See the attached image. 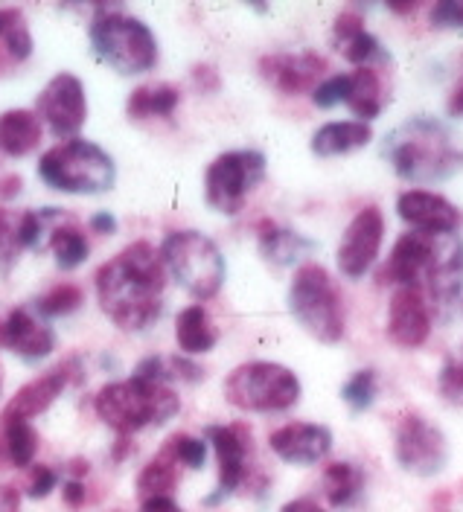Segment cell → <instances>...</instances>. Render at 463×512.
<instances>
[{
    "label": "cell",
    "instance_id": "obj_1",
    "mask_svg": "<svg viewBox=\"0 0 463 512\" xmlns=\"http://www.w3.org/2000/svg\"><path fill=\"white\" fill-rule=\"evenodd\" d=\"M166 268L149 242H134L97 271V300L123 332H140L164 315Z\"/></svg>",
    "mask_w": 463,
    "mask_h": 512
},
{
    "label": "cell",
    "instance_id": "obj_2",
    "mask_svg": "<svg viewBox=\"0 0 463 512\" xmlns=\"http://www.w3.org/2000/svg\"><path fill=\"white\" fill-rule=\"evenodd\" d=\"M388 158L408 184H440L463 172V149L452 131L431 117H414L388 137Z\"/></svg>",
    "mask_w": 463,
    "mask_h": 512
},
{
    "label": "cell",
    "instance_id": "obj_3",
    "mask_svg": "<svg viewBox=\"0 0 463 512\" xmlns=\"http://www.w3.org/2000/svg\"><path fill=\"white\" fill-rule=\"evenodd\" d=\"M97 416L108 428H114L120 437H132L134 431H143L146 425H164L181 411V399L166 384L140 382H111L97 393Z\"/></svg>",
    "mask_w": 463,
    "mask_h": 512
},
{
    "label": "cell",
    "instance_id": "obj_4",
    "mask_svg": "<svg viewBox=\"0 0 463 512\" xmlns=\"http://www.w3.org/2000/svg\"><path fill=\"white\" fill-rule=\"evenodd\" d=\"M38 178L47 187L70 195H102L114 187L117 169L111 155L97 143L73 137L41 155Z\"/></svg>",
    "mask_w": 463,
    "mask_h": 512
},
{
    "label": "cell",
    "instance_id": "obj_5",
    "mask_svg": "<svg viewBox=\"0 0 463 512\" xmlns=\"http://www.w3.org/2000/svg\"><path fill=\"white\" fill-rule=\"evenodd\" d=\"M91 47L111 70L134 76L146 73L158 62V41L152 30L120 9L100 6L91 21Z\"/></svg>",
    "mask_w": 463,
    "mask_h": 512
},
{
    "label": "cell",
    "instance_id": "obj_6",
    "mask_svg": "<svg viewBox=\"0 0 463 512\" xmlns=\"http://www.w3.org/2000/svg\"><path fill=\"white\" fill-rule=\"evenodd\" d=\"M289 312L292 318L321 344H338L344 338V303L330 271L318 262L300 265L289 286Z\"/></svg>",
    "mask_w": 463,
    "mask_h": 512
},
{
    "label": "cell",
    "instance_id": "obj_7",
    "mask_svg": "<svg viewBox=\"0 0 463 512\" xmlns=\"http://www.w3.org/2000/svg\"><path fill=\"white\" fill-rule=\"evenodd\" d=\"M164 268L196 300H210L225 283V256L199 230H175L161 245Z\"/></svg>",
    "mask_w": 463,
    "mask_h": 512
},
{
    "label": "cell",
    "instance_id": "obj_8",
    "mask_svg": "<svg viewBox=\"0 0 463 512\" xmlns=\"http://www.w3.org/2000/svg\"><path fill=\"white\" fill-rule=\"evenodd\" d=\"M225 399L245 414H280L298 405V376L274 361L239 364L225 379Z\"/></svg>",
    "mask_w": 463,
    "mask_h": 512
},
{
    "label": "cell",
    "instance_id": "obj_9",
    "mask_svg": "<svg viewBox=\"0 0 463 512\" xmlns=\"http://www.w3.org/2000/svg\"><path fill=\"white\" fill-rule=\"evenodd\" d=\"M265 178V155L242 149V152H225L213 160L204 172V198L216 213L236 216L254 190Z\"/></svg>",
    "mask_w": 463,
    "mask_h": 512
},
{
    "label": "cell",
    "instance_id": "obj_10",
    "mask_svg": "<svg viewBox=\"0 0 463 512\" xmlns=\"http://www.w3.org/2000/svg\"><path fill=\"white\" fill-rule=\"evenodd\" d=\"M394 457H397L399 469H405L408 475L434 478L443 472V466L449 460L446 434L423 414L408 411V414L399 416L397 422Z\"/></svg>",
    "mask_w": 463,
    "mask_h": 512
},
{
    "label": "cell",
    "instance_id": "obj_11",
    "mask_svg": "<svg viewBox=\"0 0 463 512\" xmlns=\"http://www.w3.org/2000/svg\"><path fill=\"white\" fill-rule=\"evenodd\" d=\"M38 120H44L47 128L65 143L73 140L85 120H88V99H85V85L73 73H59L47 82V88L38 94Z\"/></svg>",
    "mask_w": 463,
    "mask_h": 512
},
{
    "label": "cell",
    "instance_id": "obj_12",
    "mask_svg": "<svg viewBox=\"0 0 463 512\" xmlns=\"http://www.w3.org/2000/svg\"><path fill=\"white\" fill-rule=\"evenodd\" d=\"M385 239V219L379 207H364L347 224L341 245H338V271L347 280H362L373 268L379 248Z\"/></svg>",
    "mask_w": 463,
    "mask_h": 512
},
{
    "label": "cell",
    "instance_id": "obj_13",
    "mask_svg": "<svg viewBox=\"0 0 463 512\" xmlns=\"http://www.w3.org/2000/svg\"><path fill=\"white\" fill-rule=\"evenodd\" d=\"M204 434L219 457V492L207 498V504H219L222 498L233 495L245 480L248 454H251V431L245 425H210Z\"/></svg>",
    "mask_w": 463,
    "mask_h": 512
},
{
    "label": "cell",
    "instance_id": "obj_14",
    "mask_svg": "<svg viewBox=\"0 0 463 512\" xmlns=\"http://www.w3.org/2000/svg\"><path fill=\"white\" fill-rule=\"evenodd\" d=\"M327 73V59L318 53H271L260 59V76L286 96L306 94L321 85Z\"/></svg>",
    "mask_w": 463,
    "mask_h": 512
},
{
    "label": "cell",
    "instance_id": "obj_15",
    "mask_svg": "<svg viewBox=\"0 0 463 512\" xmlns=\"http://www.w3.org/2000/svg\"><path fill=\"white\" fill-rule=\"evenodd\" d=\"M397 213L417 233H458L463 227V213L446 198L429 190H408L397 198Z\"/></svg>",
    "mask_w": 463,
    "mask_h": 512
},
{
    "label": "cell",
    "instance_id": "obj_16",
    "mask_svg": "<svg viewBox=\"0 0 463 512\" xmlns=\"http://www.w3.org/2000/svg\"><path fill=\"white\" fill-rule=\"evenodd\" d=\"M431 315L420 288H397L388 306V338L405 347L417 350L429 341Z\"/></svg>",
    "mask_w": 463,
    "mask_h": 512
},
{
    "label": "cell",
    "instance_id": "obj_17",
    "mask_svg": "<svg viewBox=\"0 0 463 512\" xmlns=\"http://www.w3.org/2000/svg\"><path fill=\"white\" fill-rule=\"evenodd\" d=\"M268 446L292 466H312L330 454L332 431L315 422H289L268 437Z\"/></svg>",
    "mask_w": 463,
    "mask_h": 512
},
{
    "label": "cell",
    "instance_id": "obj_18",
    "mask_svg": "<svg viewBox=\"0 0 463 512\" xmlns=\"http://www.w3.org/2000/svg\"><path fill=\"white\" fill-rule=\"evenodd\" d=\"M431 297L437 306H452L463 291V239L458 233L434 236V256L426 274Z\"/></svg>",
    "mask_w": 463,
    "mask_h": 512
},
{
    "label": "cell",
    "instance_id": "obj_19",
    "mask_svg": "<svg viewBox=\"0 0 463 512\" xmlns=\"http://www.w3.org/2000/svg\"><path fill=\"white\" fill-rule=\"evenodd\" d=\"M73 367H76V361H65V364L47 370L44 376L33 379L30 384H24V387L9 399V405L3 408L0 422H15V419L30 422L33 416L44 414V411L62 396V390H65L67 384H70Z\"/></svg>",
    "mask_w": 463,
    "mask_h": 512
},
{
    "label": "cell",
    "instance_id": "obj_20",
    "mask_svg": "<svg viewBox=\"0 0 463 512\" xmlns=\"http://www.w3.org/2000/svg\"><path fill=\"white\" fill-rule=\"evenodd\" d=\"M434 256V236L431 233H405L399 236L394 251L382 268V283H397V288H420L426 280Z\"/></svg>",
    "mask_w": 463,
    "mask_h": 512
},
{
    "label": "cell",
    "instance_id": "obj_21",
    "mask_svg": "<svg viewBox=\"0 0 463 512\" xmlns=\"http://www.w3.org/2000/svg\"><path fill=\"white\" fill-rule=\"evenodd\" d=\"M0 347L21 355L24 361H38L56 347V335L44 320L33 318L27 309H12L0 318Z\"/></svg>",
    "mask_w": 463,
    "mask_h": 512
},
{
    "label": "cell",
    "instance_id": "obj_22",
    "mask_svg": "<svg viewBox=\"0 0 463 512\" xmlns=\"http://www.w3.org/2000/svg\"><path fill=\"white\" fill-rule=\"evenodd\" d=\"M41 120L35 111L15 108L0 114V152L6 158H27L41 143Z\"/></svg>",
    "mask_w": 463,
    "mask_h": 512
},
{
    "label": "cell",
    "instance_id": "obj_23",
    "mask_svg": "<svg viewBox=\"0 0 463 512\" xmlns=\"http://www.w3.org/2000/svg\"><path fill=\"white\" fill-rule=\"evenodd\" d=\"M373 140V131L362 120H344L327 123L312 134V155L318 158H341L350 152H359Z\"/></svg>",
    "mask_w": 463,
    "mask_h": 512
},
{
    "label": "cell",
    "instance_id": "obj_24",
    "mask_svg": "<svg viewBox=\"0 0 463 512\" xmlns=\"http://www.w3.org/2000/svg\"><path fill=\"white\" fill-rule=\"evenodd\" d=\"M33 56V35L21 9H0V73Z\"/></svg>",
    "mask_w": 463,
    "mask_h": 512
},
{
    "label": "cell",
    "instance_id": "obj_25",
    "mask_svg": "<svg viewBox=\"0 0 463 512\" xmlns=\"http://www.w3.org/2000/svg\"><path fill=\"white\" fill-rule=\"evenodd\" d=\"M347 79H350L347 82V96H344L347 108L356 117H362V123L379 117L382 108H385V85H382V76L373 67H359V70L347 73Z\"/></svg>",
    "mask_w": 463,
    "mask_h": 512
},
{
    "label": "cell",
    "instance_id": "obj_26",
    "mask_svg": "<svg viewBox=\"0 0 463 512\" xmlns=\"http://www.w3.org/2000/svg\"><path fill=\"white\" fill-rule=\"evenodd\" d=\"M175 341H178V350L187 352V355H201V352H210L219 341V332L213 326L210 312L196 303V306H187L178 320H175Z\"/></svg>",
    "mask_w": 463,
    "mask_h": 512
},
{
    "label": "cell",
    "instance_id": "obj_27",
    "mask_svg": "<svg viewBox=\"0 0 463 512\" xmlns=\"http://www.w3.org/2000/svg\"><path fill=\"white\" fill-rule=\"evenodd\" d=\"M257 233H260V254H263L271 265H280V268L298 262L300 254H306V251L315 248V245H312L309 239H303L300 233L289 230V227H280V224L271 222V219H263L260 227H257Z\"/></svg>",
    "mask_w": 463,
    "mask_h": 512
},
{
    "label": "cell",
    "instance_id": "obj_28",
    "mask_svg": "<svg viewBox=\"0 0 463 512\" xmlns=\"http://www.w3.org/2000/svg\"><path fill=\"white\" fill-rule=\"evenodd\" d=\"M134 379L152 384H166L172 379H181V382H201L204 379V370L199 364L181 358V355H172V358H161V355H152V358H143L134 370Z\"/></svg>",
    "mask_w": 463,
    "mask_h": 512
},
{
    "label": "cell",
    "instance_id": "obj_29",
    "mask_svg": "<svg viewBox=\"0 0 463 512\" xmlns=\"http://www.w3.org/2000/svg\"><path fill=\"white\" fill-rule=\"evenodd\" d=\"M181 102L178 88L172 85H140L129 94L126 111L132 120H143V117H169Z\"/></svg>",
    "mask_w": 463,
    "mask_h": 512
},
{
    "label": "cell",
    "instance_id": "obj_30",
    "mask_svg": "<svg viewBox=\"0 0 463 512\" xmlns=\"http://www.w3.org/2000/svg\"><path fill=\"white\" fill-rule=\"evenodd\" d=\"M362 486V469L353 466V463H330V466L324 469V495H327L330 507H335V510L350 507V504L359 498Z\"/></svg>",
    "mask_w": 463,
    "mask_h": 512
},
{
    "label": "cell",
    "instance_id": "obj_31",
    "mask_svg": "<svg viewBox=\"0 0 463 512\" xmlns=\"http://www.w3.org/2000/svg\"><path fill=\"white\" fill-rule=\"evenodd\" d=\"M47 248H50L53 256H56V265H59V268H65V271L79 268V265L88 259V251H91V248H88V239H85V233L79 230L76 219L59 224V227L50 233Z\"/></svg>",
    "mask_w": 463,
    "mask_h": 512
},
{
    "label": "cell",
    "instance_id": "obj_32",
    "mask_svg": "<svg viewBox=\"0 0 463 512\" xmlns=\"http://www.w3.org/2000/svg\"><path fill=\"white\" fill-rule=\"evenodd\" d=\"M21 219L24 210H9L0 207V280H9V274L15 271L24 248V233H21Z\"/></svg>",
    "mask_w": 463,
    "mask_h": 512
},
{
    "label": "cell",
    "instance_id": "obj_33",
    "mask_svg": "<svg viewBox=\"0 0 463 512\" xmlns=\"http://www.w3.org/2000/svg\"><path fill=\"white\" fill-rule=\"evenodd\" d=\"M0 425H3L0 437H3V443H6L9 463H15L18 469L30 466L35 460V451H38V434H35L33 425H30V422H21V419H15V422H0Z\"/></svg>",
    "mask_w": 463,
    "mask_h": 512
},
{
    "label": "cell",
    "instance_id": "obj_34",
    "mask_svg": "<svg viewBox=\"0 0 463 512\" xmlns=\"http://www.w3.org/2000/svg\"><path fill=\"white\" fill-rule=\"evenodd\" d=\"M175 483H178V466L158 454L137 475V492H140L143 501H149V498H169V492L175 489Z\"/></svg>",
    "mask_w": 463,
    "mask_h": 512
},
{
    "label": "cell",
    "instance_id": "obj_35",
    "mask_svg": "<svg viewBox=\"0 0 463 512\" xmlns=\"http://www.w3.org/2000/svg\"><path fill=\"white\" fill-rule=\"evenodd\" d=\"M79 306H82V288L73 286V283L53 286L35 300V309L44 318H65L70 312H76Z\"/></svg>",
    "mask_w": 463,
    "mask_h": 512
},
{
    "label": "cell",
    "instance_id": "obj_36",
    "mask_svg": "<svg viewBox=\"0 0 463 512\" xmlns=\"http://www.w3.org/2000/svg\"><path fill=\"white\" fill-rule=\"evenodd\" d=\"M161 457L172 460L175 466L201 469L204 460H207V446H204V440H196L190 434H172L161 448Z\"/></svg>",
    "mask_w": 463,
    "mask_h": 512
},
{
    "label": "cell",
    "instance_id": "obj_37",
    "mask_svg": "<svg viewBox=\"0 0 463 512\" xmlns=\"http://www.w3.org/2000/svg\"><path fill=\"white\" fill-rule=\"evenodd\" d=\"M376 373L373 370H359V373H353L347 384L341 387V399L350 405V411H356V414H362L367 411L370 405H373V399H376Z\"/></svg>",
    "mask_w": 463,
    "mask_h": 512
},
{
    "label": "cell",
    "instance_id": "obj_38",
    "mask_svg": "<svg viewBox=\"0 0 463 512\" xmlns=\"http://www.w3.org/2000/svg\"><path fill=\"white\" fill-rule=\"evenodd\" d=\"M338 53H341L347 62L359 64V67H367V62H370L373 56H379V53H382V47H379V38H376V35H370L367 30H362V32H356L353 38L341 41V44H338Z\"/></svg>",
    "mask_w": 463,
    "mask_h": 512
},
{
    "label": "cell",
    "instance_id": "obj_39",
    "mask_svg": "<svg viewBox=\"0 0 463 512\" xmlns=\"http://www.w3.org/2000/svg\"><path fill=\"white\" fill-rule=\"evenodd\" d=\"M437 387H440V396H443L446 402H455V405H461L463 402V364H458V361H452V358H449V361L440 367Z\"/></svg>",
    "mask_w": 463,
    "mask_h": 512
},
{
    "label": "cell",
    "instance_id": "obj_40",
    "mask_svg": "<svg viewBox=\"0 0 463 512\" xmlns=\"http://www.w3.org/2000/svg\"><path fill=\"white\" fill-rule=\"evenodd\" d=\"M347 73H341V76H330V79H324L315 91H312V102L318 105V108H335L338 102H344V96H347Z\"/></svg>",
    "mask_w": 463,
    "mask_h": 512
},
{
    "label": "cell",
    "instance_id": "obj_41",
    "mask_svg": "<svg viewBox=\"0 0 463 512\" xmlns=\"http://www.w3.org/2000/svg\"><path fill=\"white\" fill-rule=\"evenodd\" d=\"M429 21L434 27H463V0H440Z\"/></svg>",
    "mask_w": 463,
    "mask_h": 512
},
{
    "label": "cell",
    "instance_id": "obj_42",
    "mask_svg": "<svg viewBox=\"0 0 463 512\" xmlns=\"http://www.w3.org/2000/svg\"><path fill=\"white\" fill-rule=\"evenodd\" d=\"M364 30V21L359 12H353V9H347V12H341L338 18H335V27H332V44L338 47L341 41H347V38H353L356 32Z\"/></svg>",
    "mask_w": 463,
    "mask_h": 512
},
{
    "label": "cell",
    "instance_id": "obj_43",
    "mask_svg": "<svg viewBox=\"0 0 463 512\" xmlns=\"http://www.w3.org/2000/svg\"><path fill=\"white\" fill-rule=\"evenodd\" d=\"M59 483V475L50 469V466H35L33 475H30V498H47Z\"/></svg>",
    "mask_w": 463,
    "mask_h": 512
},
{
    "label": "cell",
    "instance_id": "obj_44",
    "mask_svg": "<svg viewBox=\"0 0 463 512\" xmlns=\"http://www.w3.org/2000/svg\"><path fill=\"white\" fill-rule=\"evenodd\" d=\"M193 79H196V85H199L204 94L219 91V73H216L210 64H196V67H193Z\"/></svg>",
    "mask_w": 463,
    "mask_h": 512
},
{
    "label": "cell",
    "instance_id": "obj_45",
    "mask_svg": "<svg viewBox=\"0 0 463 512\" xmlns=\"http://www.w3.org/2000/svg\"><path fill=\"white\" fill-rule=\"evenodd\" d=\"M65 504L67 507H73V510H79L82 504H85V498H88V492H85V486H82V480H65Z\"/></svg>",
    "mask_w": 463,
    "mask_h": 512
},
{
    "label": "cell",
    "instance_id": "obj_46",
    "mask_svg": "<svg viewBox=\"0 0 463 512\" xmlns=\"http://www.w3.org/2000/svg\"><path fill=\"white\" fill-rule=\"evenodd\" d=\"M0 512H21V495L9 483L0 486Z\"/></svg>",
    "mask_w": 463,
    "mask_h": 512
},
{
    "label": "cell",
    "instance_id": "obj_47",
    "mask_svg": "<svg viewBox=\"0 0 463 512\" xmlns=\"http://www.w3.org/2000/svg\"><path fill=\"white\" fill-rule=\"evenodd\" d=\"M140 512H181V507L172 498H149V501H143Z\"/></svg>",
    "mask_w": 463,
    "mask_h": 512
},
{
    "label": "cell",
    "instance_id": "obj_48",
    "mask_svg": "<svg viewBox=\"0 0 463 512\" xmlns=\"http://www.w3.org/2000/svg\"><path fill=\"white\" fill-rule=\"evenodd\" d=\"M280 512H327L321 504H315L312 498H295V501H289V504H283Z\"/></svg>",
    "mask_w": 463,
    "mask_h": 512
},
{
    "label": "cell",
    "instance_id": "obj_49",
    "mask_svg": "<svg viewBox=\"0 0 463 512\" xmlns=\"http://www.w3.org/2000/svg\"><path fill=\"white\" fill-rule=\"evenodd\" d=\"M91 230L94 233H114L117 230V222H114V216L111 213H97V216H91Z\"/></svg>",
    "mask_w": 463,
    "mask_h": 512
},
{
    "label": "cell",
    "instance_id": "obj_50",
    "mask_svg": "<svg viewBox=\"0 0 463 512\" xmlns=\"http://www.w3.org/2000/svg\"><path fill=\"white\" fill-rule=\"evenodd\" d=\"M449 117H463V82L455 88V94L449 99Z\"/></svg>",
    "mask_w": 463,
    "mask_h": 512
},
{
    "label": "cell",
    "instance_id": "obj_51",
    "mask_svg": "<svg viewBox=\"0 0 463 512\" xmlns=\"http://www.w3.org/2000/svg\"><path fill=\"white\" fill-rule=\"evenodd\" d=\"M15 192H21V178H18V175H9V178L0 184V195H3V198H12Z\"/></svg>",
    "mask_w": 463,
    "mask_h": 512
},
{
    "label": "cell",
    "instance_id": "obj_52",
    "mask_svg": "<svg viewBox=\"0 0 463 512\" xmlns=\"http://www.w3.org/2000/svg\"><path fill=\"white\" fill-rule=\"evenodd\" d=\"M70 475H73V480H82L85 475H88V463L85 460H70Z\"/></svg>",
    "mask_w": 463,
    "mask_h": 512
},
{
    "label": "cell",
    "instance_id": "obj_53",
    "mask_svg": "<svg viewBox=\"0 0 463 512\" xmlns=\"http://www.w3.org/2000/svg\"><path fill=\"white\" fill-rule=\"evenodd\" d=\"M6 463H9V454H6V443L0 437V469H6Z\"/></svg>",
    "mask_w": 463,
    "mask_h": 512
},
{
    "label": "cell",
    "instance_id": "obj_54",
    "mask_svg": "<svg viewBox=\"0 0 463 512\" xmlns=\"http://www.w3.org/2000/svg\"><path fill=\"white\" fill-rule=\"evenodd\" d=\"M391 9H394V12H411L414 3H391Z\"/></svg>",
    "mask_w": 463,
    "mask_h": 512
}]
</instances>
